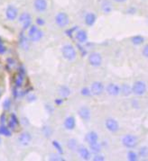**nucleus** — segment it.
Wrapping results in <instances>:
<instances>
[{
	"mask_svg": "<svg viewBox=\"0 0 148 161\" xmlns=\"http://www.w3.org/2000/svg\"><path fill=\"white\" fill-rule=\"evenodd\" d=\"M52 144H53V147L55 149V151H57V153H59V154H63V146L61 145V143L59 142V141H57V140H53V142H52Z\"/></svg>",
	"mask_w": 148,
	"mask_h": 161,
	"instance_id": "7c9ffc66",
	"label": "nucleus"
},
{
	"mask_svg": "<svg viewBox=\"0 0 148 161\" xmlns=\"http://www.w3.org/2000/svg\"><path fill=\"white\" fill-rule=\"evenodd\" d=\"M48 3L47 0H34L33 1V8L38 13H43L47 10Z\"/></svg>",
	"mask_w": 148,
	"mask_h": 161,
	"instance_id": "9b49d317",
	"label": "nucleus"
},
{
	"mask_svg": "<svg viewBox=\"0 0 148 161\" xmlns=\"http://www.w3.org/2000/svg\"><path fill=\"white\" fill-rule=\"evenodd\" d=\"M49 159L52 161H64L65 160V159H64L63 157L62 156V154H59V153H57V154H50V156H49Z\"/></svg>",
	"mask_w": 148,
	"mask_h": 161,
	"instance_id": "473e14b6",
	"label": "nucleus"
},
{
	"mask_svg": "<svg viewBox=\"0 0 148 161\" xmlns=\"http://www.w3.org/2000/svg\"><path fill=\"white\" fill-rule=\"evenodd\" d=\"M81 94L83 97H90V96H92L91 90H90V88H89V87H83V88L81 90Z\"/></svg>",
	"mask_w": 148,
	"mask_h": 161,
	"instance_id": "c9c22d12",
	"label": "nucleus"
},
{
	"mask_svg": "<svg viewBox=\"0 0 148 161\" xmlns=\"http://www.w3.org/2000/svg\"><path fill=\"white\" fill-rule=\"evenodd\" d=\"M147 22H148V18H147Z\"/></svg>",
	"mask_w": 148,
	"mask_h": 161,
	"instance_id": "864d4df0",
	"label": "nucleus"
},
{
	"mask_svg": "<svg viewBox=\"0 0 148 161\" xmlns=\"http://www.w3.org/2000/svg\"><path fill=\"white\" fill-rule=\"evenodd\" d=\"M132 93V86H130L128 84H123L120 86V94H122L124 97H129Z\"/></svg>",
	"mask_w": 148,
	"mask_h": 161,
	"instance_id": "b1692460",
	"label": "nucleus"
},
{
	"mask_svg": "<svg viewBox=\"0 0 148 161\" xmlns=\"http://www.w3.org/2000/svg\"><path fill=\"white\" fill-rule=\"evenodd\" d=\"M131 43L136 46H139L145 43V38L142 35H135L131 38Z\"/></svg>",
	"mask_w": 148,
	"mask_h": 161,
	"instance_id": "bb28decb",
	"label": "nucleus"
},
{
	"mask_svg": "<svg viewBox=\"0 0 148 161\" xmlns=\"http://www.w3.org/2000/svg\"><path fill=\"white\" fill-rule=\"evenodd\" d=\"M89 151L91 153L93 154H98V153H100V151L102 150V145L101 143H98V141L93 142V143H89Z\"/></svg>",
	"mask_w": 148,
	"mask_h": 161,
	"instance_id": "5701e85b",
	"label": "nucleus"
},
{
	"mask_svg": "<svg viewBox=\"0 0 148 161\" xmlns=\"http://www.w3.org/2000/svg\"><path fill=\"white\" fill-rule=\"evenodd\" d=\"M26 99H27V101L30 102V103H31V102H34V101L36 100V96H35L34 94H28Z\"/></svg>",
	"mask_w": 148,
	"mask_h": 161,
	"instance_id": "c03bdc74",
	"label": "nucleus"
},
{
	"mask_svg": "<svg viewBox=\"0 0 148 161\" xmlns=\"http://www.w3.org/2000/svg\"><path fill=\"white\" fill-rule=\"evenodd\" d=\"M88 60H89V63L92 67L98 68L102 64V56L98 52H92L89 55Z\"/></svg>",
	"mask_w": 148,
	"mask_h": 161,
	"instance_id": "0eeeda50",
	"label": "nucleus"
},
{
	"mask_svg": "<svg viewBox=\"0 0 148 161\" xmlns=\"http://www.w3.org/2000/svg\"><path fill=\"white\" fill-rule=\"evenodd\" d=\"M142 54H143V56H144L145 58L148 59V44L144 46V48H143V50H142Z\"/></svg>",
	"mask_w": 148,
	"mask_h": 161,
	"instance_id": "37998d69",
	"label": "nucleus"
},
{
	"mask_svg": "<svg viewBox=\"0 0 148 161\" xmlns=\"http://www.w3.org/2000/svg\"><path fill=\"white\" fill-rule=\"evenodd\" d=\"M122 144L128 150H133L137 146V137L133 134H127L122 138Z\"/></svg>",
	"mask_w": 148,
	"mask_h": 161,
	"instance_id": "7ed1b4c3",
	"label": "nucleus"
},
{
	"mask_svg": "<svg viewBox=\"0 0 148 161\" xmlns=\"http://www.w3.org/2000/svg\"><path fill=\"white\" fill-rule=\"evenodd\" d=\"M127 159L129 161H137L139 159V155L136 151H129L127 154Z\"/></svg>",
	"mask_w": 148,
	"mask_h": 161,
	"instance_id": "c85d7f7f",
	"label": "nucleus"
},
{
	"mask_svg": "<svg viewBox=\"0 0 148 161\" xmlns=\"http://www.w3.org/2000/svg\"><path fill=\"white\" fill-rule=\"evenodd\" d=\"M14 63H15V61H14V60L13 59H8L7 60V66H14Z\"/></svg>",
	"mask_w": 148,
	"mask_h": 161,
	"instance_id": "09e8293b",
	"label": "nucleus"
},
{
	"mask_svg": "<svg viewBox=\"0 0 148 161\" xmlns=\"http://www.w3.org/2000/svg\"><path fill=\"white\" fill-rule=\"evenodd\" d=\"M92 159L94 161H104L105 160V157L103 155H101L100 153H98V154H95V156L93 157Z\"/></svg>",
	"mask_w": 148,
	"mask_h": 161,
	"instance_id": "58836bf2",
	"label": "nucleus"
},
{
	"mask_svg": "<svg viewBox=\"0 0 148 161\" xmlns=\"http://www.w3.org/2000/svg\"><path fill=\"white\" fill-rule=\"evenodd\" d=\"M64 127L68 130H72L76 126V120L73 116H68L64 120Z\"/></svg>",
	"mask_w": 148,
	"mask_h": 161,
	"instance_id": "aec40b11",
	"label": "nucleus"
},
{
	"mask_svg": "<svg viewBox=\"0 0 148 161\" xmlns=\"http://www.w3.org/2000/svg\"><path fill=\"white\" fill-rule=\"evenodd\" d=\"M105 126L107 130L112 133L117 132L119 130V123L118 122L113 118H107L105 121Z\"/></svg>",
	"mask_w": 148,
	"mask_h": 161,
	"instance_id": "6e6552de",
	"label": "nucleus"
},
{
	"mask_svg": "<svg viewBox=\"0 0 148 161\" xmlns=\"http://www.w3.org/2000/svg\"><path fill=\"white\" fill-rule=\"evenodd\" d=\"M54 103H55L56 105H62L63 104V98H57V99H55Z\"/></svg>",
	"mask_w": 148,
	"mask_h": 161,
	"instance_id": "de8ad7c7",
	"label": "nucleus"
},
{
	"mask_svg": "<svg viewBox=\"0 0 148 161\" xmlns=\"http://www.w3.org/2000/svg\"><path fill=\"white\" fill-rule=\"evenodd\" d=\"M67 147L70 151H75L78 149V140L76 139H70L67 141Z\"/></svg>",
	"mask_w": 148,
	"mask_h": 161,
	"instance_id": "cd10ccee",
	"label": "nucleus"
},
{
	"mask_svg": "<svg viewBox=\"0 0 148 161\" xmlns=\"http://www.w3.org/2000/svg\"><path fill=\"white\" fill-rule=\"evenodd\" d=\"M6 17L8 21H15L18 17V10L15 6H8L6 9Z\"/></svg>",
	"mask_w": 148,
	"mask_h": 161,
	"instance_id": "1a4fd4ad",
	"label": "nucleus"
},
{
	"mask_svg": "<svg viewBox=\"0 0 148 161\" xmlns=\"http://www.w3.org/2000/svg\"><path fill=\"white\" fill-rule=\"evenodd\" d=\"M35 22H36V25H38V26H43L45 24V21L42 17H37Z\"/></svg>",
	"mask_w": 148,
	"mask_h": 161,
	"instance_id": "79ce46f5",
	"label": "nucleus"
},
{
	"mask_svg": "<svg viewBox=\"0 0 148 161\" xmlns=\"http://www.w3.org/2000/svg\"><path fill=\"white\" fill-rule=\"evenodd\" d=\"M116 3H118V4H122V3H125V2H127V0H114Z\"/></svg>",
	"mask_w": 148,
	"mask_h": 161,
	"instance_id": "3c124183",
	"label": "nucleus"
},
{
	"mask_svg": "<svg viewBox=\"0 0 148 161\" xmlns=\"http://www.w3.org/2000/svg\"><path fill=\"white\" fill-rule=\"evenodd\" d=\"M85 140L89 144V143H93L98 140V135L95 131H89L86 134L85 136Z\"/></svg>",
	"mask_w": 148,
	"mask_h": 161,
	"instance_id": "4be33fe9",
	"label": "nucleus"
},
{
	"mask_svg": "<svg viewBox=\"0 0 148 161\" xmlns=\"http://www.w3.org/2000/svg\"><path fill=\"white\" fill-rule=\"evenodd\" d=\"M18 21L22 23L23 30H27L32 25V16L29 13H22L18 16Z\"/></svg>",
	"mask_w": 148,
	"mask_h": 161,
	"instance_id": "423d86ee",
	"label": "nucleus"
},
{
	"mask_svg": "<svg viewBox=\"0 0 148 161\" xmlns=\"http://www.w3.org/2000/svg\"><path fill=\"white\" fill-rule=\"evenodd\" d=\"M29 42H30L29 37L27 38L24 35V32H22L20 33V36H19V45L24 51H28L29 50V48H30V43Z\"/></svg>",
	"mask_w": 148,
	"mask_h": 161,
	"instance_id": "dca6fc26",
	"label": "nucleus"
},
{
	"mask_svg": "<svg viewBox=\"0 0 148 161\" xmlns=\"http://www.w3.org/2000/svg\"><path fill=\"white\" fill-rule=\"evenodd\" d=\"M58 93H59L60 97L62 98H67L71 95V89L67 86H60V88L58 90Z\"/></svg>",
	"mask_w": 148,
	"mask_h": 161,
	"instance_id": "393cba45",
	"label": "nucleus"
},
{
	"mask_svg": "<svg viewBox=\"0 0 148 161\" xmlns=\"http://www.w3.org/2000/svg\"><path fill=\"white\" fill-rule=\"evenodd\" d=\"M96 21H97V15H96L95 13L89 12L85 14L84 23L87 26H89V27L93 26L95 24Z\"/></svg>",
	"mask_w": 148,
	"mask_h": 161,
	"instance_id": "2eb2a0df",
	"label": "nucleus"
},
{
	"mask_svg": "<svg viewBox=\"0 0 148 161\" xmlns=\"http://www.w3.org/2000/svg\"><path fill=\"white\" fill-rule=\"evenodd\" d=\"M79 30V27H77V26H74L72 28H71V29H68V30H66V35L68 36V37H70V38H72V36H73L74 32H76L77 31Z\"/></svg>",
	"mask_w": 148,
	"mask_h": 161,
	"instance_id": "f704fd0d",
	"label": "nucleus"
},
{
	"mask_svg": "<svg viewBox=\"0 0 148 161\" xmlns=\"http://www.w3.org/2000/svg\"><path fill=\"white\" fill-rule=\"evenodd\" d=\"M78 114L81 118L85 122H88L89 121L91 118V113H90V110L87 106H81V107L79 109L78 111Z\"/></svg>",
	"mask_w": 148,
	"mask_h": 161,
	"instance_id": "4468645a",
	"label": "nucleus"
},
{
	"mask_svg": "<svg viewBox=\"0 0 148 161\" xmlns=\"http://www.w3.org/2000/svg\"><path fill=\"white\" fill-rule=\"evenodd\" d=\"M7 122V115L5 114H3L1 116H0V123L1 124H5Z\"/></svg>",
	"mask_w": 148,
	"mask_h": 161,
	"instance_id": "49530a36",
	"label": "nucleus"
},
{
	"mask_svg": "<svg viewBox=\"0 0 148 161\" xmlns=\"http://www.w3.org/2000/svg\"><path fill=\"white\" fill-rule=\"evenodd\" d=\"M7 52V47L4 45L2 39L0 38V55H3Z\"/></svg>",
	"mask_w": 148,
	"mask_h": 161,
	"instance_id": "ea45409f",
	"label": "nucleus"
},
{
	"mask_svg": "<svg viewBox=\"0 0 148 161\" xmlns=\"http://www.w3.org/2000/svg\"><path fill=\"white\" fill-rule=\"evenodd\" d=\"M107 93L111 97H116L120 94V86L116 84L110 83L106 87Z\"/></svg>",
	"mask_w": 148,
	"mask_h": 161,
	"instance_id": "ddd939ff",
	"label": "nucleus"
},
{
	"mask_svg": "<svg viewBox=\"0 0 148 161\" xmlns=\"http://www.w3.org/2000/svg\"><path fill=\"white\" fill-rule=\"evenodd\" d=\"M137 8L135 6H129L127 9V11H126V13H127V14H135L137 13Z\"/></svg>",
	"mask_w": 148,
	"mask_h": 161,
	"instance_id": "a19ab883",
	"label": "nucleus"
},
{
	"mask_svg": "<svg viewBox=\"0 0 148 161\" xmlns=\"http://www.w3.org/2000/svg\"><path fill=\"white\" fill-rule=\"evenodd\" d=\"M104 85L99 82V81H95L91 84L90 86V90H91V93H92V96H100L103 92H104Z\"/></svg>",
	"mask_w": 148,
	"mask_h": 161,
	"instance_id": "9d476101",
	"label": "nucleus"
},
{
	"mask_svg": "<svg viewBox=\"0 0 148 161\" xmlns=\"http://www.w3.org/2000/svg\"><path fill=\"white\" fill-rule=\"evenodd\" d=\"M42 134H43L46 138H50V137L52 136V134H53V130H52V128H51L50 126H47V125H44V126L42 127Z\"/></svg>",
	"mask_w": 148,
	"mask_h": 161,
	"instance_id": "2f4dec72",
	"label": "nucleus"
},
{
	"mask_svg": "<svg viewBox=\"0 0 148 161\" xmlns=\"http://www.w3.org/2000/svg\"><path fill=\"white\" fill-rule=\"evenodd\" d=\"M55 23L61 27V28H64L66 26L69 25L70 23V18L69 15L64 13V12H60L55 15Z\"/></svg>",
	"mask_w": 148,
	"mask_h": 161,
	"instance_id": "20e7f679",
	"label": "nucleus"
},
{
	"mask_svg": "<svg viewBox=\"0 0 148 161\" xmlns=\"http://www.w3.org/2000/svg\"><path fill=\"white\" fill-rule=\"evenodd\" d=\"M32 140V135L28 131H24L18 137V142L22 146H27Z\"/></svg>",
	"mask_w": 148,
	"mask_h": 161,
	"instance_id": "f8f14e48",
	"label": "nucleus"
},
{
	"mask_svg": "<svg viewBox=\"0 0 148 161\" xmlns=\"http://www.w3.org/2000/svg\"><path fill=\"white\" fill-rule=\"evenodd\" d=\"M1 142H2V140H1V138H0V144H1Z\"/></svg>",
	"mask_w": 148,
	"mask_h": 161,
	"instance_id": "603ef678",
	"label": "nucleus"
},
{
	"mask_svg": "<svg viewBox=\"0 0 148 161\" xmlns=\"http://www.w3.org/2000/svg\"><path fill=\"white\" fill-rule=\"evenodd\" d=\"M18 73L19 74H21L22 76H25L26 74V71H25V68H24V66H19V68H18Z\"/></svg>",
	"mask_w": 148,
	"mask_h": 161,
	"instance_id": "a18cd8bd",
	"label": "nucleus"
},
{
	"mask_svg": "<svg viewBox=\"0 0 148 161\" xmlns=\"http://www.w3.org/2000/svg\"><path fill=\"white\" fill-rule=\"evenodd\" d=\"M77 151H78V154L80 155V157L81 158V159H83V160L90 159V153L91 152L89 151V149L85 148L84 146H80V147H78Z\"/></svg>",
	"mask_w": 148,
	"mask_h": 161,
	"instance_id": "f3484780",
	"label": "nucleus"
},
{
	"mask_svg": "<svg viewBox=\"0 0 148 161\" xmlns=\"http://www.w3.org/2000/svg\"><path fill=\"white\" fill-rule=\"evenodd\" d=\"M62 54H63V57L68 61H73L77 58V51L71 44L64 45L62 49Z\"/></svg>",
	"mask_w": 148,
	"mask_h": 161,
	"instance_id": "f257e3e1",
	"label": "nucleus"
},
{
	"mask_svg": "<svg viewBox=\"0 0 148 161\" xmlns=\"http://www.w3.org/2000/svg\"><path fill=\"white\" fill-rule=\"evenodd\" d=\"M19 123H20V122H19V120L17 118V116H16L15 114H11L10 119H9V121H8L7 126H8L12 130H14L16 129V127L19 125Z\"/></svg>",
	"mask_w": 148,
	"mask_h": 161,
	"instance_id": "412c9836",
	"label": "nucleus"
},
{
	"mask_svg": "<svg viewBox=\"0 0 148 161\" xmlns=\"http://www.w3.org/2000/svg\"><path fill=\"white\" fill-rule=\"evenodd\" d=\"M100 6H101V11L106 14H110L113 11V5L108 0H103L100 4Z\"/></svg>",
	"mask_w": 148,
	"mask_h": 161,
	"instance_id": "6ab92c4d",
	"label": "nucleus"
},
{
	"mask_svg": "<svg viewBox=\"0 0 148 161\" xmlns=\"http://www.w3.org/2000/svg\"><path fill=\"white\" fill-rule=\"evenodd\" d=\"M138 155L141 158H147L148 157V148L146 146H143L139 149L138 151Z\"/></svg>",
	"mask_w": 148,
	"mask_h": 161,
	"instance_id": "72a5a7b5",
	"label": "nucleus"
},
{
	"mask_svg": "<svg viewBox=\"0 0 148 161\" xmlns=\"http://www.w3.org/2000/svg\"><path fill=\"white\" fill-rule=\"evenodd\" d=\"M0 135L5 136V137H11L12 130L8 126H6L5 124H1L0 125Z\"/></svg>",
	"mask_w": 148,
	"mask_h": 161,
	"instance_id": "a878e982",
	"label": "nucleus"
},
{
	"mask_svg": "<svg viewBox=\"0 0 148 161\" xmlns=\"http://www.w3.org/2000/svg\"><path fill=\"white\" fill-rule=\"evenodd\" d=\"M11 107V100L10 99H8V98H7L5 101H4V103H3V108H4V110L5 111H8Z\"/></svg>",
	"mask_w": 148,
	"mask_h": 161,
	"instance_id": "4c0bfd02",
	"label": "nucleus"
},
{
	"mask_svg": "<svg viewBox=\"0 0 148 161\" xmlns=\"http://www.w3.org/2000/svg\"><path fill=\"white\" fill-rule=\"evenodd\" d=\"M24 76H22L21 74H17L15 77V86H16L17 88H20L23 84H24Z\"/></svg>",
	"mask_w": 148,
	"mask_h": 161,
	"instance_id": "c756f323",
	"label": "nucleus"
},
{
	"mask_svg": "<svg viewBox=\"0 0 148 161\" xmlns=\"http://www.w3.org/2000/svg\"><path fill=\"white\" fill-rule=\"evenodd\" d=\"M132 91H133V94H135L136 96L141 97L145 95L146 92V84L141 80L136 81L132 86Z\"/></svg>",
	"mask_w": 148,
	"mask_h": 161,
	"instance_id": "39448f33",
	"label": "nucleus"
},
{
	"mask_svg": "<svg viewBox=\"0 0 148 161\" xmlns=\"http://www.w3.org/2000/svg\"><path fill=\"white\" fill-rule=\"evenodd\" d=\"M77 47H78V50H79L80 53H81V55L82 57H84L85 55H87L88 52H87L86 48L83 47V46L81 45V43H78V44H77Z\"/></svg>",
	"mask_w": 148,
	"mask_h": 161,
	"instance_id": "e433bc0d",
	"label": "nucleus"
},
{
	"mask_svg": "<svg viewBox=\"0 0 148 161\" xmlns=\"http://www.w3.org/2000/svg\"><path fill=\"white\" fill-rule=\"evenodd\" d=\"M43 36V32L38 27V25L32 24L28 29V37L33 43L39 42Z\"/></svg>",
	"mask_w": 148,
	"mask_h": 161,
	"instance_id": "f03ea898",
	"label": "nucleus"
},
{
	"mask_svg": "<svg viewBox=\"0 0 148 161\" xmlns=\"http://www.w3.org/2000/svg\"><path fill=\"white\" fill-rule=\"evenodd\" d=\"M22 121H23L22 123H23L24 125H28V124H29V122H28V120L26 118H23L22 119Z\"/></svg>",
	"mask_w": 148,
	"mask_h": 161,
	"instance_id": "8fccbe9b",
	"label": "nucleus"
},
{
	"mask_svg": "<svg viewBox=\"0 0 148 161\" xmlns=\"http://www.w3.org/2000/svg\"><path fill=\"white\" fill-rule=\"evenodd\" d=\"M75 38L80 43L83 44L88 42V32L85 30H78L75 32Z\"/></svg>",
	"mask_w": 148,
	"mask_h": 161,
	"instance_id": "a211bd4d",
	"label": "nucleus"
}]
</instances>
